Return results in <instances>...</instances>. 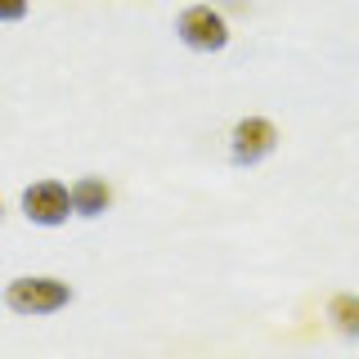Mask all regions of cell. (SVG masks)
<instances>
[{
	"label": "cell",
	"mask_w": 359,
	"mask_h": 359,
	"mask_svg": "<svg viewBox=\"0 0 359 359\" xmlns=\"http://www.w3.org/2000/svg\"><path fill=\"white\" fill-rule=\"evenodd\" d=\"M72 301V287L63 278H45V274H22L5 287V306L18 314H59Z\"/></svg>",
	"instance_id": "obj_1"
},
{
	"label": "cell",
	"mask_w": 359,
	"mask_h": 359,
	"mask_svg": "<svg viewBox=\"0 0 359 359\" xmlns=\"http://www.w3.org/2000/svg\"><path fill=\"white\" fill-rule=\"evenodd\" d=\"M22 216L32 224H45V229L63 224L72 216V194H67V184H59V180H36V184H27L22 189Z\"/></svg>",
	"instance_id": "obj_2"
},
{
	"label": "cell",
	"mask_w": 359,
	"mask_h": 359,
	"mask_svg": "<svg viewBox=\"0 0 359 359\" xmlns=\"http://www.w3.org/2000/svg\"><path fill=\"white\" fill-rule=\"evenodd\" d=\"M180 41L189 45V50H224L229 45V27H224V18L216 14L211 5H189L184 14H180Z\"/></svg>",
	"instance_id": "obj_3"
},
{
	"label": "cell",
	"mask_w": 359,
	"mask_h": 359,
	"mask_svg": "<svg viewBox=\"0 0 359 359\" xmlns=\"http://www.w3.org/2000/svg\"><path fill=\"white\" fill-rule=\"evenodd\" d=\"M274 144H278V130H274L269 117H243L238 126H233V135H229V153H233L238 166L265 162V157L274 153Z\"/></svg>",
	"instance_id": "obj_4"
},
{
	"label": "cell",
	"mask_w": 359,
	"mask_h": 359,
	"mask_svg": "<svg viewBox=\"0 0 359 359\" xmlns=\"http://www.w3.org/2000/svg\"><path fill=\"white\" fill-rule=\"evenodd\" d=\"M72 211L76 216H86V220H95V216H104L108 211V202H112V194H108V180H99V175H86V180H76L72 189Z\"/></svg>",
	"instance_id": "obj_5"
},
{
	"label": "cell",
	"mask_w": 359,
	"mask_h": 359,
	"mask_svg": "<svg viewBox=\"0 0 359 359\" xmlns=\"http://www.w3.org/2000/svg\"><path fill=\"white\" fill-rule=\"evenodd\" d=\"M328 314H332V323H337L346 337H359V297H355V292L332 297V301H328Z\"/></svg>",
	"instance_id": "obj_6"
},
{
	"label": "cell",
	"mask_w": 359,
	"mask_h": 359,
	"mask_svg": "<svg viewBox=\"0 0 359 359\" xmlns=\"http://www.w3.org/2000/svg\"><path fill=\"white\" fill-rule=\"evenodd\" d=\"M27 18V0H0V22H18Z\"/></svg>",
	"instance_id": "obj_7"
}]
</instances>
